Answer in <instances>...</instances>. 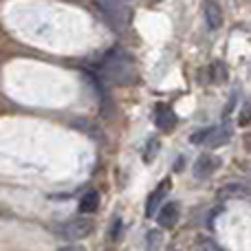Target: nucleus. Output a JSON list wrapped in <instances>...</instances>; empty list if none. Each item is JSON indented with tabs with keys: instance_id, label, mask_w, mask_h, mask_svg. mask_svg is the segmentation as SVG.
<instances>
[{
	"instance_id": "11",
	"label": "nucleus",
	"mask_w": 251,
	"mask_h": 251,
	"mask_svg": "<svg viewBox=\"0 0 251 251\" xmlns=\"http://www.w3.org/2000/svg\"><path fill=\"white\" fill-rule=\"evenodd\" d=\"M196 251H225L221 245H216V240L212 238H201L196 243Z\"/></svg>"
},
{
	"instance_id": "12",
	"label": "nucleus",
	"mask_w": 251,
	"mask_h": 251,
	"mask_svg": "<svg viewBox=\"0 0 251 251\" xmlns=\"http://www.w3.org/2000/svg\"><path fill=\"white\" fill-rule=\"evenodd\" d=\"M146 245H148V251H159V245H161V234H159V231H156V229L148 231Z\"/></svg>"
},
{
	"instance_id": "3",
	"label": "nucleus",
	"mask_w": 251,
	"mask_h": 251,
	"mask_svg": "<svg viewBox=\"0 0 251 251\" xmlns=\"http://www.w3.org/2000/svg\"><path fill=\"white\" fill-rule=\"evenodd\" d=\"M100 11L106 16V20L115 26V29H124L130 22V9L124 7L122 0H104L100 2Z\"/></svg>"
},
{
	"instance_id": "9",
	"label": "nucleus",
	"mask_w": 251,
	"mask_h": 251,
	"mask_svg": "<svg viewBox=\"0 0 251 251\" xmlns=\"http://www.w3.org/2000/svg\"><path fill=\"white\" fill-rule=\"evenodd\" d=\"M231 137L229 132V126H221V128H207V137H205V143L209 148H216V146H223L227 143Z\"/></svg>"
},
{
	"instance_id": "7",
	"label": "nucleus",
	"mask_w": 251,
	"mask_h": 251,
	"mask_svg": "<svg viewBox=\"0 0 251 251\" xmlns=\"http://www.w3.org/2000/svg\"><path fill=\"white\" fill-rule=\"evenodd\" d=\"M218 165V159H214L212 154H201L199 159H196V165H194V176L196 178H207L214 174V170H216Z\"/></svg>"
},
{
	"instance_id": "14",
	"label": "nucleus",
	"mask_w": 251,
	"mask_h": 251,
	"mask_svg": "<svg viewBox=\"0 0 251 251\" xmlns=\"http://www.w3.org/2000/svg\"><path fill=\"white\" fill-rule=\"evenodd\" d=\"M156 146H159V143H156V139H150V143H148V152H143V159H146V161H152V159H154Z\"/></svg>"
},
{
	"instance_id": "16",
	"label": "nucleus",
	"mask_w": 251,
	"mask_h": 251,
	"mask_svg": "<svg viewBox=\"0 0 251 251\" xmlns=\"http://www.w3.org/2000/svg\"><path fill=\"white\" fill-rule=\"evenodd\" d=\"M60 251H86V249H82V247H77V245H73V247H64V249H60Z\"/></svg>"
},
{
	"instance_id": "15",
	"label": "nucleus",
	"mask_w": 251,
	"mask_h": 251,
	"mask_svg": "<svg viewBox=\"0 0 251 251\" xmlns=\"http://www.w3.org/2000/svg\"><path fill=\"white\" fill-rule=\"evenodd\" d=\"M205 137H207V128H203V130H199L196 134H192L190 141L192 143H205Z\"/></svg>"
},
{
	"instance_id": "2",
	"label": "nucleus",
	"mask_w": 251,
	"mask_h": 251,
	"mask_svg": "<svg viewBox=\"0 0 251 251\" xmlns=\"http://www.w3.org/2000/svg\"><path fill=\"white\" fill-rule=\"evenodd\" d=\"M57 236H62L64 240H82L86 238L88 234L93 231V223L88 218H71V221L62 223V225H55L53 227Z\"/></svg>"
},
{
	"instance_id": "10",
	"label": "nucleus",
	"mask_w": 251,
	"mask_h": 251,
	"mask_svg": "<svg viewBox=\"0 0 251 251\" xmlns=\"http://www.w3.org/2000/svg\"><path fill=\"white\" fill-rule=\"evenodd\" d=\"M97 207H100V194H97L95 190L86 192V194L82 196V201H79V212L93 214V212H97Z\"/></svg>"
},
{
	"instance_id": "13",
	"label": "nucleus",
	"mask_w": 251,
	"mask_h": 251,
	"mask_svg": "<svg viewBox=\"0 0 251 251\" xmlns=\"http://www.w3.org/2000/svg\"><path fill=\"white\" fill-rule=\"evenodd\" d=\"M212 73H214V82H223L225 79V66H223V62H216V64L212 66Z\"/></svg>"
},
{
	"instance_id": "1",
	"label": "nucleus",
	"mask_w": 251,
	"mask_h": 251,
	"mask_svg": "<svg viewBox=\"0 0 251 251\" xmlns=\"http://www.w3.org/2000/svg\"><path fill=\"white\" fill-rule=\"evenodd\" d=\"M101 75L108 82L117 84V86H128L137 79V66H134L132 55L124 51V49H113L106 53L101 60Z\"/></svg>"
},
{
	"instance_id": "6",
	"label": "nucleus",
	"mask_w": 251,
	"mask_h": 251,
	"mask_svg": "<svg viewBox=\"0 0 251 251\" xmlns=\"http://www.w3.org/2000/svg\"><path fill=\"white\" fill-rule=\"evenodd\" d=\"M203 13L209 29H221L223 26V11L216 0H203Z\"/></svg>"
},
{
	"instance_id": "4",
	"label": "nucleus",
	"mask_w": 251,
	"mask_h": 251,
	"mask_svg": "<svg viewBox=\"0 0 251 251\" xmlns=\"http://www.w3.org/2000/svg\"><path fill=\"white\" fill-rule=\"evenodd\" d=\"M156 223H159L161 227H165V229H170V227L176 225L178 221V203H174V201H170V203L161 205L159 209H156Z\"/></svg>"
},
{
	"instance_id": "8",
	"label": "nucleus",
	"mask_w": 251,
	"mask_h": 251,
	"mask_svg": "<svg viewBox=\"0 0 251 251\" xmlns=\"http://www.w3.org/2000/svg\"><path fill=\"white\" fill-rule=\"evenodd\" d=\"M168 183H161L159 187H156L154 192H152L150 196H148V203H146V216H154L156 209L163 205V196L168 194Z\"/></svg>"
},
{
	"instance_id": "5",
	"label": "nucleus",
	"mask_w": 251,
	"mask_h": 251,
	"mask_svg": "<svg viewBox=\"0 0 251 251\" xmlns=\"http://www.w3.org/2000/svg\"><path fill=\"white\" fill-rule=\"evenodd\" d=\"M154 124H156V128H161L163 132H170V130H174V126H176V115H174V110L170 108V106L156 104V108H154Z\"/></svg>"
}]
</instances>
